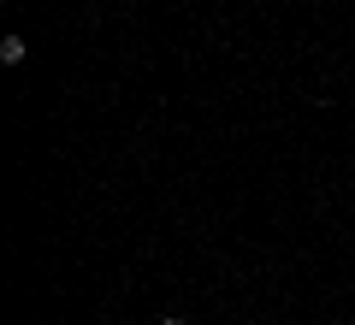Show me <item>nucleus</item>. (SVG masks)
I'll use <instances>...</instances> for the list:
<instances>
[{
    "instance_id": "f257e3e1",
    "label": "nucleus",
    "mask_w": 355,
    "mask_h": 325,
    "mask_svg": "<svg viewBox=\"0 0 355 325\" xmlns=\"http://www.w3.org/2000/svg\"><path fill=\"white\" fill-rule=\"evenodd\" d=\"M0 60H6V65L24 60V36H6V42H0Z\"/></svg>"
},
{
    "instance_id": "f03ea898",
    "label": "nucleus",
    "mask_w": 355,
    "mask_h": 325,
    "mask_svg": "<svg viewBox=\"0 0 355 325\" xmlns=\"http://www.w3.org/2000/svg\"><path fill=\"white\" fill-rule=\"evenodd\" d=\"M160 325H184V319H160Z\"/></svg>"
}]
</instances>
